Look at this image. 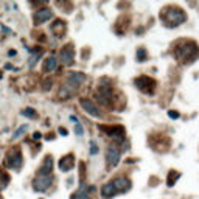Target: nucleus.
Wrapping results in <instances>:
<instances>
[{"label":"nucleus","mask_w":199,"mask_h":199,"mask_svg":"<svg viewBox=\"0 0 199 199\" xmlns=\"http://www.w3.org/2000/svg\"><path fill=\"white\" fill-rule=\"evenodd\" d=\"M160 19H163V22L166 23V27H178L179 23L185 22V14L182 10L174 8V6H168L163 10V14H160Z\"/></svg>","instance_id":"1"},{"label":"nucleus","mask_w":199,"mask_h":199,"mask_svg":"<svg viewBox=\"0 0 199 199\" xmlns=\"http://www.w3.org/2000/svg\"><path fill=\"white\" fill-rule=\"evenodd\" d=\"M199 55V48L194 42H184L181 47H178L176 50V56L184 61V62H191L197 58Z\"/></svg>","instance_id":"2"},{"label":"nucleus","mask_w":199,"mask_h":199,"mask_svg":"<svg viewBox=\"0 0 199 199\" xmlns=\"http://www.w3.org/2000/svg\"><path fill=\"white\" fill-rule=\"evenodd\" d=\"M5 165L10 166V168H14V170L20 168V165H22V154H20V151L17 148L11 149V151L5 156Z\"/></svg>","instance_id":"3"},{"label":"nucleus","mask_w":199,"mask_h":199,"mask_svg":"<svg viewBox=\"0 0 199 199\" xmlns=\"http://www.w3.org/2000/svg\"><path fill=\"white\" fill-rule=\"evenodd\" d=\"M53 182L52 174H37V178L33 181V187L36 191H44L47 190Z\"/></svg>","instance_id":"4"},{"label":"nucleus","mask_w":199,"mask_h":199,"mask_svg":"<svg viewBox=\"0 0 199 199\" xmlns=\"http://www.w3.org/2000/svg\"><path fill=\"white\" fill-rule=\"evenodd\" d=\"M120 157H121V153H120L118 148H115V146H109L107 148V151H106V162H107L109 168L117 166L118 162H120Z\"/></svg>","instance_id":"5"},{"label":"nucleus","mask_w":199,"mask_h":199,"mask_svg":"<svg viewBox=\"0 0 199 199\" xmlns=\"http://www.w3.org/2000/svg\"><path fill=\"white\" fill-rule=\"evenodd\" d=\"M135 86L142 92H145V93H153V90H154V81L149 78V76H140V78H137L135 80Z\"/></svg>","instance_id":"6"},{"label":"nucleus","mask_w":199,"mask_h":199,"mask_svg":"<svg viewBox=\"0 0 199 199\" xmlns=\"http://www.w3.org/2000/svg\"><path fill=\"white\" fill-rule=\"evenodd\" d=\"M80 104H81V107H83L89 115H92V117H99V109L96 107V104L92 101V99L83 98V99H80Z\"/></svg>","instance_id":"7"},{"label":"nucleus","mask_w":199,"mask_h":199,"mask_svg":"<svg viewBox=\"0 0 199 199\" xmlns=\"http://www.w3.org/2000/svg\"><path fill=\"white\" fill-rule=\"evenodd\" d=\"M101 131H104L107 135L114 137L115 140H123L124 137V129L121 126H101Z\"/></svg>","instance_id":"8"},{"label":"nucleus","mask_w":199,"mask_h":199,"mask_svg":"<svg viewBox=\"0 0 199 199\" xmlns=\"http://www.w3.org/2000/svg\"><path fill=\"white\" fill-rule=\"evenodd\" d=\"M61 61L65 65H72L73 64V61H75V52H73L72 45H65L61 50Z\"/></svg>","instance_id":"9"},{"label":"nucleus","mask_w":199,"mask_h":199,"mask_svg":"<svg viewBox=\"0 0 199 199\" xmlns=\"http://www.w3.org/2000/svg\"><path fill=\"white\" fill-rule=\"evenodd\" d=\"M73 160H75V159H73L72 154L62 157V159L59 160V168H61V171H70V170L75 166V162H73Z\"/></svg>","instance_id":"10"},{"label":"nucleus","mask_w":199,"mask_h":199,"mask_svg":"<svg viewBox=\"0 0 199 199\" xmlns=\"http://www.w3.org/2000/svg\"><path fill=\"white\" fill-rule=\"evenodd\" d=\"M84 80H86V76L83 73H70L68 75V84L75 89H76L81 83H84Z\"/></svg>","instance_id":"11"},{"label":"nucleus","mask_w":199,"mask_h":199,"mask_svg":"<svg viewBox=\"0 0 199 199\" xmlns=\"http://www.w3.org/2000/svg\"><path fill=\"white\" fill-rule=\"evenodd\" d=\"M117 193H118V190L115 188V185H114L112 181L107 182L106 185H103V188H101V194H103V197H112V196H115Z\"/></svg>","instance_id":"12"},{"label":"nucleus","mask_w":199,"mask_h":199,"mask_svg":"<svg viewBox=\"0 0 199 199\" xmlns=\"http://www.w3.org/2000/svg\"><path fill=\"white\" fill-rule=\"evenodd\" d=\"M112 182H114V185H115V188H117L118 191H126V190H129V187H131V182H129L128 179H124V178H117V179H114Z\"/></svg>","instance_id":"13"},{"label":"nucleus","mask_w":199,"mask_h":199,"mask_svg":"<svg viewBox=\"0 0 199 199\" xmlns=\"http://www.w3.org/2000/svg\"><path fill=\"white\" fill-rule=\"evenodd\" d=\"M52 16H53V13L50 10H41L34 14V20H36V23H42V22H47Z\"/></svg>","instance_id":"14"},{"label":"nucleus","mask_w":199,"mask_h":199,"mask_svg":"<svg viewBox=\"0 0 199 199\" xmlns=\"http://www.w3.org/2000/svg\"><path fill=\"white\" fill-rule=\"evenodd\" d=\"M56 67H58V61H56L55 56H50V58L45 59V62H44V70L45 72H53V70H56Z\"/></svg>","instance_id":"15"},{"label":"nucleus","mask_w":199,"mask_h":199,"mask_svg":"<svg viewBox=\"0 0 199 199\" xmlns=\"http://www.w3.org/2000/svg\"><path fill=\"white\" fill-rule=\"evenodd\" d=\"M52 166H53V163H52V157L48 156V157L45 159V163L42 165L39 174H50V173H52Z\"/></svg>","instance_id":"16"},{"label":"nucleus","mask_w":199,"mask_h":199,"mask_svg":"<svg viewBox=\"0 0 199 199\" xmlns=\"http://www.w3.org/2000/svg\"><path fill=\"white\" fill-rule=\"evenodd\" d=\"M72 199H89L87 187H81L76 193H73V194H72Z\"/></svg>","instance_id":"17"},{"label":"nucleus","mask_w":199,"mask_h":199,"mask_svg":"<svg viewBox=\"0 0 199 199\" xmlns=\"http://www.w3.org/2000/svg\"><path fill=\"white\" fill-rule=\"evenodd\" d=\"M70 120H72V121L75 123V134H76V135H80V137H81V135L84 134V129H83V124H81V123L78 121V118H76V117H73V115L70 117Z\"/></svg>","instance_id":"18"},{"label":"nucleus","mask_w":199,"mask_h":199,"mask_svg":"<svg viewBox=\"0 0 199 199\" xmlns=\"http://www.w3.org/2000/svg\"><path fill=\"white\" fill-rule=\"evenodd\" d=\"M27 128H28V126H27V124H23V126H22L20 129H17V131L14 132V135H13V139H19V137H20V135H22V134H23L25 131H27Z\"/></svg>","instance_id":"19"},{"label":"nucleus","mask_w":199,"mask_h":199,"mask_svg":"<svg viewBox=\"0 0 199 199\" xmlns=\"http://www.w3.org/2000/svg\"><path fill=\"white\" fill-rule=\"evenodd\" d=\"M145 56H146V52H145L143 48H140V50H139V53H137V59H139V61H143Z\"/></svg>","instance_id":"20"},{"label":"nucleus","mask_w":199,"mask_h":199,"mask_svg":"<svg viewBox=\"0 0 199 199\" xmlns=\"http://www.w3.org/2000/svg\"><path fill=\"white\" fill-rule=\"evenodd\" d=\"M98 153V146L95 142H90V154H96Z\"/></svg>","instance_id":"21"},{"label":"nucleus","mask_w":199,"mask_h":199,"mask_svg":"<svg viewBox=\"0 0 199 199\" xmlns=\"http://www.w3.org/2000/svg\"><path fill=\"white\" fill-rule=\"evenodd\" d=\"M22 114H23V115H27V117H34V115H36L33 109H25V111H23Z\"/></svg>","instance_id":"22"},{"label":"nucleus","mask_w":199,"mask_h":199,"mask_svg":"<svg viewBox=\"0 0 199 199\" xmlns=\"http://www.w3.org/2000/svg\"><path fill=\"white\" fill-rule=\"evenodd\" d=\"M171 118H179V114L178 112H174V111H170V114H168Z\"/></svg>","instance_id":"23"},{"label":"nucleus","mask_w":199,"mask_h":199,"mask_svg":"<svg viewBox=\"0 0 199 199\" xmlns=\"http://www.w3.org/2000/svg\"><path fill=\"white\" fill-rule=\"evenodd\" d=\"M33 139H34V140L41 139V134H39V132H34V134H33Z\"/></svg>","instance_id":"24"},{"label":"nucleus","mask_w":199,"mask_h":199,"mask_svg":"<svg viewBox=\"0 0 199 199\" xmlns=\"http://www.w3.org/2000/svg\"><path fill=\"white\" fill-rule=\"evenodd\" d=\"M59 132H61V134H62V135H67V131H65V129H62V128H61V129H59Z\"/></svg>","instance_id":"25"}]
</instances>
